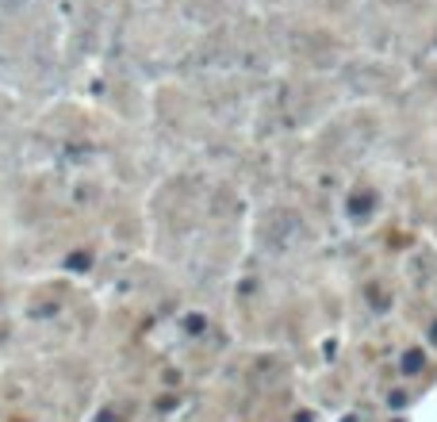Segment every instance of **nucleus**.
<instances>
[{"label":"nucleus","instance_id":"1","mask_svg":"<svg viewBox=\"0 0 437 422\" xmlns=\"http://www.w3.org/2000/svg\"><path fill=\"white\" fill-rule=\"evenodd\" d=\"M403 369H407V373H414V369H422V353H407Z\"/></svg>","mask_w":437,"mask_h":422}]
</instances>
